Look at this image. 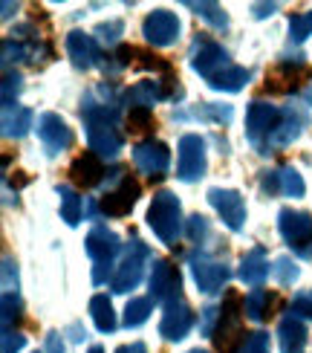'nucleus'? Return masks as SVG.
Masks as SVG:
<instances>
[{
	"label": "nucleus",
	"instance_id": "nucleus-1",
	"mask_svg": "<svg viewBox=\"0 0 312 353\" xmlns=\"http://www.w3.org/2000/svg\"><path fill=\"white\" fill-rule=\"evenodd\" d=\"M147 226L154 229V234L162 243L176 246V238H180V232H183V205L174 191L162 188L154 194L151 209H147Z\"/></svg>",
	"mask_w": 312,
	"mask_h": 353
},
{
	"label": "nucleus",
	"instance_id": "nucleus-2",
	"mask_svg": "<svg viewBox=\"0 0 312 353\" xmlns=\"http://www.w3.org/2000/svg\"><path fill=\"white\" fill-rule=\"evenodd\" d=\"M84 249L87 255L93 258V284L101 287V284H113V258L118 255V249H122V243H118V234L110 232L107 226H96L90 234H87L84 241Z\"/></svg>",
	"mask_w": 312,
	"mask_h": 353
},
{
	"label": "nucleus",
	"instance_id": "nucleus-3",
	"mask_svg": "<svg viewBox=\"0 0 312 353\" xmlns=\"http://www.w3.org/2000/svg\"><path fill=\"white\" fill-rule=\"evenodd\" d=\"M278 229L295 255L312 258V214L298 209H280L278 214Z\"/></svg>",
	"mask_w": 312,
	"mask_h": 353
},
{
	"label": "nucleus",
	"instance_id": "nucleus-4",
	"mask_svg": "<svg viewBox=\"0 0 312 353\" xmlns=\"http://www.w3.org/2000/svg\"><path fill=\"white\" fill-rule=\"evenodd\" d=\"M147 258H151V249H147L136 234H133V241L127 243V252L122 258V263L116 267V275H113V292H130V290H136V284L142 281V275H145V263Z\"/></svg>",
	"mask_w": 312,
	"mask_h": 353
},
{
	"label": "nucleus",
	"instance_id": "nucleus-5",
	"mask_svg": "<svg viewBox=\"0 0 312 353\" xmlns=\"http://www.w3.org/2000/svg\"><path fill=\"white\" fill-rule=\"evenodd\" d=\"M243 301L246 299H240L234 290L226 292V301H222V307H220V325L211 336L217 350H231L234 342L240 345L246 339V333H240V316H243L240 307H243Z\"/></svg>",
	"mask_w": 312,
	"mask_h": 353
},
{
	"label": "nucleus",
	"instance_id": "nucleus-6",
	"mask_svg": "<svg viewBox=\"0 0 312 353\" xmlns=\"http://www.w3.org/2000/svg\"><path fill=\"white\" fill-rule=\"evenodd\" d=\"M312 76V70L301 61V58H284L272 72H266V84L263 90L266 93H275V96H289L295 93L298 87Z\"/></svg>",
	"mask_w": 312,
	"mask_h": 353
},
{
	"label": "nucleus",
	"instance_id": "nucleus-7",
	"mask_svg": "<svg viewBox=\"0 0 312 353\" xmlns=\"http://www.w3.org/2000/svg\"><path fill=\"white\" fill-rule=\"evenodd\" d=\"M280 119V110L269 101H251L249 110H246V139L255 145V148L263 154L266 142H269L272 130L278 128Z\"/></svg>",
	"mask_w": 312,
	"mask_h": 353
},
{
	"label": "nucleus",
	"instance_id": "nucleus-8",
	"mask_svg": "<svg viewBox=\"0 0 312 353\" xmlns=\"http://www.w3.org/2000/svg\"><path fill=\"white\" fill-rule=\"evenodd\" d=\"M147 284H151V299L154 301H162L165 307L183 299V275L165 258H154L151 281H147Z\"/></svg>",
	"mask_w": 312,
	"mask_h": 353
},
{
	"label": "nucleus",
	"instance_id": "nucleus-9",
	"mask_svg": "<svg viewBox=\"0 0 312 353\" xmlns=\"http://www.w3.org/2000/svg\"><path fill=\"white\" fill-rule=\"evenodd\" d=\"M234 61L229 58V52L220 47L217 41L211 38H197L194 41V50H191V67H194V72H200V76L205 81H211L214 76H220L222 70H229Z\"/></svg>",
	"mask_w": 312,
	"mask_h": 353
},
{
	"label": "nucleus",
	"instance_id": "nucleus-10",
	"mask_svg": "<svg viewBox=\"0 0 312 353\" xmlns=\"http://www.w3.org/2000/svg\"><path fill=\"white\" fill-rule=\"evenodd\" d=\"M191 275H194V284L200 292L214 296V292L226 287V281L231 278V270L208 252H200V255H191Z\"/></svg>",
	"mask_w": 312,
	"mask_h": 353
},
{
	"label": "nucleus",
	"instance_id": "nucleus-11",
	"mask_svg": "<svg viewBox=\"0 0 312 353\" xmlns=\"http://www.w3.org/2000/svg\"><path fill=\"white\" fill-rule=\"evenodd\" d=\"M118 122H107V119H84V128H87V145L96 157H118V151L125 148V137L122 130L116 128Z\"/></svg>",
	"mask_w": 312,
	"mask_h": 353
},
{
	"label": "nucleus",
	"instance_id": "nucleus-12",
	"mask_svg": "<svg viewBox=\"0 0 312 353\" xmlns=\"http://www.w3.org/2000/svg\"><path fill=\"white\" fill-rule=\"evenodd\" d=\"M205 139L200 134H185L180 139V159H176V176L183 183H197L205 174Z\"/></svg>",
	"mask_w": 312,
	"mask_h": 353
},
{
	"label": "nucleus",
	"instance_id": "nucleus-13",
	"mask_svg": "<svg viewBox=\"0 0 312 353\" xmlns=\"http://www.w3.org/2000/svg\"><path fill=\"white\" fill-rule=\"evenodd\" d=\"M180 18L168 9H154L147 18L142 21V35L147 43L154 47H174L180 41Z\"/></svg>",
	"mask_w": 312,
	"mask_h": 353
},
{
	"label": "nucleus",
	"instance_id": "nucleus-14",
	"mask_svg": "<svg viewBox=\"0 0 312 353\" xmlns=\"http://www.w3.org/2000/svg\"><path fill=\"white\" fill-rule=\"evenodd\" d=\"M133 165H136L142 174H147L151 180H162L171 165V151L165 142L159 139H145L133 148Z\"/></svg>",
	"mask_w": 312,
	"mask_h": 353
},
{
	"label": "nucleus",
	"instance_id": "nucleus-15",
	"mask_svg": "<svg viewBox=\"0 0 312 353\" xmlns=\"http://www.w3.org/2000/svg\"><path fill=\"white\" fill-rule=\"evenodd\" d=\"M208 203L214 205V212L222 217L231 232H240L246 226V200L240 191L234 188H208Z\"/></svg>",
	"mask_w": 312,
	"mask_h": 353
},
{
	"label": "nucleus",
	"instance_id": "nucleus-16",
	"mask_svg": "<svg viewBox=\"0 0 312 353\" xmlns=\"http://www.w3.org/2000/svg\"><path fill=\"white\" fill-rule=\"evenodd\" d=\"M306 128V116L298 105H289L280 110V119H278V128L272 130V137L269 142H266V148L263 154H278V151H284L287 145H292L295 139L301 137V130Z\"/></svg>",
	"mask_w": 312,
	"mask_h": 353
},
{
	"label": "nucleus",
	"instance_id": "nucleus-17",
	"mask_svg": "<svg viewBox=\"0 0 312 353\" xmlns=\"http://www.w3.org/2000/svg\"><path fill=\"white\" fill-rule=\"evenodd\" d=\"M38 139L43 148H47V154L55 157L72 145V128L58 113H41L38 116Z\"/></svg>",
	"mask_w": 312,
	"mask_h": 353
},
{
	"label": "nucleus",
	"instance_id": "nucleus-18",
	"mask_svg": "<svg viewBox=\"0 0 312 353\" xmlns=\"http://www.w3.org/2000/svg\"><path fill=\"white\" fill-rule=\"evenodd\" d=\"M139 197H142V185L133 176H125L116 188H107V194L101 197V212L107 217H125L130 214Z\"/></svg>",
	"mask_w": 312,
	"mask_h": 353
},
{
	"label": "nucleus",
	"instance_id": "nucleus-19",
	"mask_svg": "<svg viewBox=\"0 0 312 353\" xmlns=\"http://www.w3.org/2000/svg\"><path fill=\"white\" fill-rule=\"evenodd\" d=\"M67 47V55L72 58V64H76L79 70H93L101 64V50H98V41L93 35L81 32V29H72V32L67 35L64 41Z\"/></svg>",
	"mask_w": 312,
	"mask_h": 353
},
{
	"label": "nucleus",
	"instance_id": "nucleus-20",
	"mask_svg": "<svg viewBox=\"0 0 312 353\" xmlns=\"http://www.w3.org/2000/svg\"><path fill=\"white\" fill-rule=\"evenodd\" d=\"M191 327H194V313H191V307H188L183 299L165 307V316H162V321H159L162 339H168V342H183Z\"/></svg>",
	"mask_w": 312,
	"mask_h": 353
},
{
	"label": "nucleus",
	"instance_id": "nucleus-21",
	"mask_svg": "<svg viewBox=\"0 0 312 353\" xmlns=\"http://www.w3.org/2000/svg\"><path fill=\"white\" fill-rule=\"evenodd\" d=\"M104 176H107L104 163H101V157H96L93 151L79 154L76 159H72V165H70V180H72V185H79V188H93V185L104 183Z\"/></svg>",
	"mask_w": 312,
	"mask_h": 353
},
{
	"label": "nucleus",
	"instance_id": "nucleus-22",
	"mask_svg": "<svg viewBox=\"0 0 312 353\" xmlns=\"http://www.w3.org/2000/svg\"><path fill=\"white\" fill-rule=\"evenodd\" d=\"M240 281L249 287H260L266 278H269V258H266V249L263 246H251L249 252L240 258Z\"/></svg>",
	"mask_w": 312,
	"mask_h": 353
},
{
	"label": "nucleus",
	"instance_id": "nucleus-23",
	"mask_svg": "<svg viewBox=\"0 0 312 353\" xmlns=\"http://www.w3.org/2000/svg\"><path fill=\"white\" fill-rule=\"evenodd\" d=\"M278 339H280V353H301L306 345V327L298 316H284L278 327Z\"/></svg>",
	"mask_w": 312,
	"mask_h": 353
},
{
	"label": "nucleus",
	"instance_id": "nucleus-24",
	"mask_svg": "<svg viewBox=\"0 0 312 353\" xmlns=\"http://www.w3.org/2000/svg\"><path fill=\"white\" fill-rule=\"evenodd\" d=\"M280 307V299L278 296H269L266 290H251L246 301H243V313L251 319V321H269L275 316V310Z\"/></svg>",
	"mask_w": 312,
	"mask_h": 353
},
{
	"label": "nucleus",
	"instance_id": "nucleus-25",
	"mask_svg": "<svg viewBox=\"0 0 312 353\" xmlns=\"http://www.w3.org/2000/svg\"><path fill=\"white\" fill-rule=\"evenodd\" d=\"M249 79H251V70L231 64L229 70H222L220 76H214L211 81H208V87H211V90H220V93H240L249 84Z\"/></svg>",
	"mask_w": 312,
	"mask_h": 353
},
{
	"label": "nucleus",
	"instance_id": "nucleus-26",
	"mask_svg": "<svg viewBox=\"0 0 312 353\" xmlns=\"http://www.w3.org/2000/svg\"><path fill=\"white\" fill-rule=\"evenodd\" d=\"M35 122V113L29 108H12L3 110V137L6 139H23L29 134V128Z\"/></svg>",
	"mask_w": 312,
	"mask_h": 353
},
{
	"label": "nucleus",
	"instance_id": "nucleus-27",
	"mask_svg": "<svg viewBox=\"0 0 312 353\" xmlns=\"http://www.w3.org/2000/svg\"><path fill=\"white\" fill-rule=\"evenodd\" d=\"M58 197H61V220L67 226H79L81 223V212H84V203L81 194L72 185H58Z\"/></svg>",
	"mask_w": 312,
	"mask_h": 353
},
{
	"label": "nucleus",
	"instance_id": "nucleus-28",
	"mask_svg": "<svg viewBox=\"0 0 312 353\" xmlns=\"http://www.w3.org/2000/svg\"><path fill=\"white\" fill-rule=\"evenodd\" d=\"M90 316H93V325L98 327V333H113L116 330V313H113V304L107 296H93L90 299Z\"/></svg>",
	"mask_w": 312,
	"mask_h": 353
},
{
	"label": "nucleus",
	"instance_id": "nucleus-29",
	"mask_svg": "<svg viewBox=\"0 0 312 353\" xmlns=\"http://www.w3.org/2000/svg\"><path fill=\"white\" fill-rule=\"evenodd\" d=\"M194 14H200L202 21H208L214 29H226L229 26V14L226 9H222L220 3H214V0H188L185 3Z\"/></svg>",
	"mask_w": 312,
	"mask_h": 353
},
{
	"label": "nucleus",
	"instance_id": "nucleus-30",
	"mask_svg": "<svg viewBox=\"0 0 312 353\" xmlns=\"http://www.w3.org/2000/svg\"><path fill=\"white\" fill-rule=\"evenodd\" d=\"M154 313V301L151 299H130L125 307V327H142Z\"/></svg>",
	"mask_w": 312,
	"mask_h": 353
},
{
	"label": "nucleus",
	"instance_id": "nucleus-31",
	"mask_svg": "<svg viewBox=\"0 0 312 353\" xmlns=\"http://www.w3.org/2000/svg\"><path fill=\"white\" fill-rule=\"evenodd\" d=\"M21 90H23V76L18 70H6L3 72V93H0V99H3V110L18 108Z\"/></svg>",
	"mask_w": 312,
	"mask_h": 353
},
{
	"label": "nucleus",
	"instance_id": "nucleus-32",
	"mask_svg": "<svg viewBox=\"0 0 312 353\" xmlns=\"http://www.w3.org/2000/svg\"><path fill=\"white\" fill-rule=\"evenodd\" d=\"M280 194L284 197H304V191H306V183H304V176L295 171L292 165L287 168H280Z\"/></svg>",
	"mask_w": 312,
	"mask_h": 353
},
{
	"label": "nucleus",
	"instance_id": "nucleus-33",
	"mask_svg": "<svg viewBox=\"0 0 312 353\" xmlns=\"http://www.w3.org/2000/svg\"><path fill=\"white\" fill-rule=\"evenodd\" d=\"M272 275L278 278V284H280V287H292L295 281H298L301 270H298V263H295V261H292L289 255H280V258H275Z\"/></svg>",
	"mask_w": 312,
	"mask_h": 353
},
{
	"label": "nucleus",
	"instance_id": "nucleus-34",
	"mask_svg": "<svg viewBox=\"0 0 312 353\" xmlns=\"http://www.w3.org/2000/svg\"><path fill=\"white\" fill-rule=\"evenodd\" d=\"M312 35V9L309 12H298L289 14V38L295 43H304Z\"/></svg>",
	"mask_w": 312,
	"mask_h": 353
},
{
	"label": "nucleus",
	"instance_id": "nucleus-35",
	"mask_svg": "<svg viewBox=\"0 0 312 353\" xmlns=\"http://www.w3.org/2000/svg\"><path fill=\"white\" fill-rule=\"evenodd\" d=\"M231 353H269V333H263V330L246 333V339L237 345Z\"/></svg>",
	"mask_w": 312,
	"mask_h": 353
},
{
	"label": "nucleus",
	"instance_id": "nucleus-36",
	"mask_svg": "<svg viewBox=\"0 0 312 353\" xmlns=\"http://www.w3.org/2000/svg\"><path fill=\"white\" fill-rule=\"evenodd\" d=\"M154 128V110L147 108H130L127 113V130L130 134H145V130Z\"/></svg>",
	"mask_w": 312,
	"mask_h": 353
},
{
	"label": "nucleus",
	"instance_id": "nucleus-37",
	"mask_svg": "<svg viewBox=\"0 0 312 353\" xmlns=\"http://www.w3.org/2000/svg\"><path fill=\"white\" fill-rule=\"evenodd\" d=\"M122 32H125V23L122 21H107V23H98L93 29V38L101 41V43H107V47H116L118 38H122Z\"/></svg>",
	"mask_w": 312,
	"mask_h": 353
},
{
	"label": "nucleus",
	"instance_id": "nucleus-38",
	"mask_svg": "<svg viewBox=\"0 0 312 353\" xmlns=\"http://www.w3.org/2000/svg\"><path fill=\"white\" fill-rule=\"evenodd\" d=\"M21 319H23L21 296H3V333H9Z\"/></svg>",
	"mask_w": 312,
	"mask_h": 353
},
{
	"label": "nucleus",
	"instance_id": "nucleus-39",
	"mask_svg": "<svg viewBox=\"0 0 312 353\" xmlns=\"http://www.w3.org/2000/svg\"><path fill=\"white\" fill-rule=\"evenodd\" d=\"M136 67L139 70H154V72H162V76H171L174 72V67L165 61V58H159V55H154V52H147V50H136Z\"/></svg>",
	"mask_w": 312,
	"mask_h": 353
},
{
	"label": "nucleus",
	"instance_id": "nucleus-40",
	"mask_svg": "<svg viewBox=\"0 0 312 353\" xmlns=\"http://www.w3.org/2000/svg\"><path fill=\"white\" fill-rule=\"evenodd\" d=\"M208 232H211V226H208V220L202 214H191L188 217V226H185V234L191 243H202L208 238Z\"/></svg>",
	"mask_w": 312,
	"mask_h": 353
},
{
	"label": "nucleus",
	"instance_id": "nucleus-41",
	"mask_svg": "<svg viewBox=\"0 0 312 353\" xmlns=\"http://www.w3.org/2000/svg\"><path fill=\"white\" fill-rule=\"evenodd\" d=\"M197 116H202V119H211L217 125H229L234 110H231V105H202L197 110Z\"/></svg>",
	"mask_w": 312,
	"mask_h": 353
},
{
	"label": "nucleus",
	"instance_id": "nucleus-42",
	"mask_svg": "<svg viewBox=\"0 0 312 353\" xmlns=\"http://www.w3.org/2000/svg\"><path fill=\"white\" fill-rule=\"evenodd\" d=\"M289 313L298 316V319H312V290H301L292 296L289 304Z\"/></svg>",
	"mask_w": 312,
	"mask_h": 353
},
{
	"label": "nucleus",
	"instance_id": "nucleus-43",
	"mask_svg": "<svg viewBox=\"0 0 312 353\" xmlns=\"http://www.w3.org/2000/svg\"><path fill=\"white\" fill-rule=\"evenodd\" d=\"M3 296H18V267L12 258H3Z\"/></svg>",
	"mask_w": 312,
	"mask_h": 353
},
{
	"label": "nucleus",
	"instance_id": "nucleus-44",
	"mask_svg": "<svg viewBox=\"0 0 312 353\" xmlns=\"http://www.w3.org/2000/svg\"><path fill=\"white\" fill-rule=\"evenodd\" d=\"M214 325H220V310L208 304V307H202V310H200V333L202 336H214V330H217Z\"/></svg>",
	"mask_w": 312,
	"mask_h": 353
},
{
	"label": "nucleus",
	"instance_id": "nucleus-45",
	"mask_svg": "<svg viewBox=\"0 0 312 353\" xmlns=\"http://www.w3.org/2000/svg\"><path fill=\"white\" fill-rule=\"evenodd\" d=\"M260 191H263L266 197L280 194V174L278 171H263L260 174Z\"/></svg>",
	"mask_w": 312,
	"mask_h": 353
},
{
	"label": "nucleus",
	"instance_id": "nucleus-46",
	"mask_svg": "<svg viewBox=\"0 0 312 353\" xmlns=\"http://www.w3.org/2000/svg\"><path fill=\"white\" fill-rule=\"evenodd\" d=\"M23 345H26V336H21L18 330L3 333V353H18Z\"/></svg>",
	"mask_w": 312,
	"mask_h": 353
},
{
	"label": "nucleus",
	"instance_id": "nucleus-47",
	"mask_svg": "<svg viewBox=\"0 0 312 353\" xmlns=\"http://www.w3.org/2000/svg\"><path fill=\"white\" fill-rule=\"evenodd\" d=\"M43 353H64V339H61V333H55V330L47 333V342H43Z\"/></svg>",
	"mask_w": 312,
	"mask_h": 353
},
{
	"label": "nucleus",
	"instance_id": "nucleus-48",
	"mask_svg": "<svg viewBox=\"0 0 312 353\" xmlns=\"http://www.w3.org/2000/svg\"><path fill=\"white\" fill-rule=\"evenodd\" d=\"M251 12H255V18H269V14L278 12V3H255Z\"/></svg>",
	"mask_w": 312,
	"mask_h": 353
},
{
	"label": "nucleus",
	"instance_id": "nucleus-49",
	"mask_svg": "<svg viewBox=\"0 0 312 353\" xmlns=\"http://www.w3.org/2000/svg\"><path fill=\"white\" fill-rule=\"evenodd\" d=\"M116 353H147V347L142 342H130V345H118Z\"/></svg>",
	"mask_w": 312,
	"mask_h": 353
},
{
	"label": "nucleus",
	"instance_id": "nucleus-50",
	"mask_svg": "<svg viewBox=\"0 0 312 353\" xmlns=\"http://www.w3.org/2000/svg\"><path fill=\"white\" fill-rule=\"evenodd\" d=\"M70 333H72V336H70V339H72V342H81V339H84V336H87V333L81 330V325H79V321H76V325H70Z\"/></svg>",
	"mask_w": 312,
	"mask_h": 353
},
{
	"label": "nucleus",
	"instance_id": "nucleus-51",
	"mask_svg": "<svg viewBox=\"0 0 312 353\" xmlns=\"http://www.w3.org/2000/svg\"><path fill=\"white\" fill-rule=\"evenodd\" d=\"M0 9H3V21H9V18H12V12H18V3H9V0H6V3L0 6Z\"/></svg>",
	"mask_w": 312,
	"mask_h": 353
},
{
	"label": "nucleus",
	"instance_id": "nucleus-52",
	"mask_svg": "<svg viewBox=\"0 0 312 353\" xmlns=\"http://www.w3.org/2000/svg\"><path fill=\"white\" fill-rule=\"evenodd\" d=\"M87 353H104V347H101V345H93L90 350H87Z\"/></svg>",
	"mask_w": 312,
	"mask_h": 353
},
{
	"label": "nucleus",
	"instance_id": "nucleus-53",
	"mask_svg": "<svg viewBox=\"0 0 312 353\" xmlns=\"http://www.w3.org/2000/svg\"><path fill=\"white\" fill-rule=\"evenodd\" d=\"M306 101H309V105H312V87H309V90H306Z\"/></svg>",
	"mask_w": 312,
	"mask_h": 353
},
{
	"label": "nucleus",
	"instance_id": "nucleus-54",
	"mask_svg": "<svg viewBox=\"0 0 312 353\" xmlns=\"http://www.w3.org/2000/svg\"><path fill=\"white\" fill-rule=\"evenodd\" d=\"M188 353H208V350H200V347H194V350H188Z\"/></svg>",
	"mask_w": 312,
	"mask_h": 353
}]
</instances>
